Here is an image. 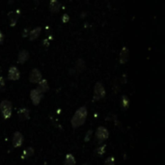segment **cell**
<instances>
[{
    "instance_id": "17",
    "label": "cell",
    "mask_w": 165,
    "mask_h": 165,
    "mask_svg": "<svg viewBox=\"0 0 165 165\" xmlns=\"http://www.w3.org/2000/svg\"><path fill=\"white\" fill-rule=\"evenodd\" d=\"M121 106L123 110H127L129 106V100L127 96H123L121 98Z\"/></svg>"
},
{
    "instance_id": "16",
    "label": "cell",
    "mask_w": 165,
    "mask_h": 165,
    "mask_svg": "<svg viewBox=\"0 0 165 165\" xmlns=\"http://www.w3.org/2000/svg\"><path fill=\"white\" fill-rule=\"evenodd\" d=\"M41 30H42V28H41V27H36V28H34V29H33L30 32V35H29L30 40L31 41H34V40H36L37 38H38L39 35L41 34Z\"/></svg>"
},
{
    "instance_id": "12",
    "label": "cell",
    "mask_w": 165,
    "mask_h": 165,
    "mask_svg": "<svg viewBox=\"0 0 165 165\" xmlns=\"http://www.w3.org/2000/svg\"><path fill=\"white\" fill-rule=\"evenodd\" d=\"M28 58H29V53H28L27 50H21L18 53V60L19 64H23L24 62H26L28 60Z\"/></svg>"
},
{
    "instance_id": "26",
    "label": "cell",
    "mask_w": 165,
    "mask_h": 165,
    "mask_svg": "<svg viewBox=\"0 0 165 165\" xmlns=\"http://www.w3.org/2000/svg\"><path fill=\"white\" fill-rule=\"evenodd\" d=\"M3 40H4V36H3L2 33L0 32V44H1V43L3 42Z\"/></svg>"
},
{
    "instance_id": "6",
    "label": "cell",
    "mask_w": 165,
    "mask_h": 165,
    "mask_svg": "<svg viewBox=\"0 0 165 165\" xmlns=\"http://www.w3.org/2000/svg\"><path fill=\"white\" fill-rule=\"evenodd\" d=\"M42 73L39 71L38 69H33L30 75H29V80L31 83H39L42 80Z\"/></svg>"
},
{
    "instance_id": "24",
    "label": "cell",
    "mask_w": 165,
    "mask_h": 165,
    "mask_svg": "<svg viewBox=\"0 0 165 165\" xmlns=\"http://www.w3.org/2000/svg\"><path fill=\"white\" fill-rule=\"evenodd\" d=\"M69 19H70V18H69V16H68V15H64V16H63V18H62V20H63V22H64V23H67V22L69 21Z\"/></svg>"
},
{
    "instance_id": "3",
    "label": "cell",
    "mask_w": 165,
    "mask_h": 165,
    "mask_svg": "<svg viewBox=\"0 0 165 165\" xmlns=\"http://www.w3.org/2000/svg\"><path fill=\"white\" fill-rule=\"evenodd\" d=\"M109 137V131L104 127H98L96 130V138L98 144H102Z\"/></svg>"
},
{
    "instance_id": "21",
    "label": "cell",
    "mask_w": 165,
    "mask_h": 165,
    "mask_svg": "<svg viewBox=\"0 0 165 165\" xmlns=\"http://www.w3.org/2000/svg\"><path fill=\"white\" fill-rule=\"evenodd\" d=\"M96 152L98 155H102L105 152V146H101V147H98Z\"/></svg>"
},
{
    "instance_id": "18",
    "label": "cell",
    "mask_w": 165,
    "mask_h": 165,
    "mask_svg": "<svg viewBox=\"0 0 165 165\" xmlns=\"http://www.w3.org/2000/svg\"><path fill=\"white\" fill-rule=\"evenodd\" d=\"M84 69H85V63H84V61L82 60V59H79V60L76 62V65H75L76 72L81 73V72L84 71Z\"/></svg>"
},
{
    "instance_id": "9",
    "label": "cell",
    "mask_w": 165,
    "mask_h": 165,
    "mask_svg": "<svg viewBox=\"0 0 165 165\" xmlns=\"http://www.w3.org/2000/svg\"><path fill=\"white\" fill-rule=\"evenodd\" d=\"M18 116L20 121H27V120H29V118H30L29 109L25 108V107H22V108H20L18 111Z\"/></svg>"
},
{
    "instance_id": "8",
    "label": "cell",
    "mask_w": 165,
    "mask_h": 165,
    "mask_svg": "<svg viewBox=\"0 0 165 165\" xmlns=\"http://www.w3.org/2000/svg\"><path fill=\"white\" fill-rule=\"evenodd\" d=\"M19 76H20V73L18 72V70L16 69V67H11L9 69V73H8V78L10 80H18L19 79Z\"/></svg>"
},
{
    "instance_id": "15",
    "label": "cell",
    "mask_w": 165,
    "mask_h": 165,
    "mask_svg": "<svg viewBox=\"0 0 165 165\" xmlns=\"http://www.w3.org/2000/svg\"><path fill=\"white\" fill-rule=\"evenodd\" d=\"M33 155H34V149H33L32 147H28V148H26V149L22 152L21 158L22 159L28 158H30V156H32Z\"/></svg>"
},
{
    "instance_id": "10",
    "label": "cell",
    "mask_w": 165,
    "mask_h": 165,
    "mask_svg": "<svg viewBox=\"0 0 165 165\" xmlns=\"http://www.w3.org/2000/svg\"><path fill=\"white\" fill-rule=\"evenodd\" d=\"M129 49H127V47H123L121 52H120V57H119V59H120V63L121 64H126L127 62V60H129Z\"/></svg>"
},
{
    "instance_id": "4",
    "label": "cell",
    "mask_w": 165,
    "mask_h": 165,
    "mask_svg": "<svg viewBox=\"0 0 165 165\" xmlns=\"http://www.w3.org/2000/svg\"><path fill=\"white\" fill-rule=\"evenodd\" d=\"M105 96V89L101 82H97L94 88V100L100 101Z\"/></svg>"
},
{
    "instance_id": "13",
    "label": "cell",
    "mask_w": 165,
    "mask_h": 165,
    "mask_svg": "<svg viewBox=\"0 0 165 165\" xmlns=\"http://www.w3.org/2000/svg\"><path fill=\"white\" fill-rule=\"evenodd\" d=\"M49 9L52 13H56L60 10V3L58 0H50L49 3Z\"/></svg>"
},
{
    "instance_id": "20",
    "label": "cell",
    "mask_w": 165,
    "mask_h": 165,
    "mask_svg": "<svg viewBox=\"0 0 165 165\" xmlns=\"http://www.w3.org/2000/svg\"><path fill=\"white\" fill-rule=\"evenodd\" d=\"M104 165H115V159H114L113 156L107 158L104 161Z\"/></svg>"
},
{
    "instance_id": "2",
    "label": "cell",
    "mask_w": 165,
    "mask_h": 165,
    "mask_svg": "<svg viewBox=\"0 0 165 165\" xmlns=\"http://www.w3.org/2000/svg\"><path fill=\"white\" fill-rule=\"evenodd\" d=\"M12 110H13V106H12L11 101L7 100L1 101V104H0V111H1L2 117L5 120H8L12 116Z\"/></svg>"
},
{
    "instance_id": "14",
    "label": "cell",
    "mask_w": 165,
    "mask_h": 165,
    "mask_svg": "<svg viewBox=\"0 0 165 165\" xmlns=\"http://www.w3.org/2000/svg\"><path fill=\"white\" fill-rule=\"evenodd\" d=\"M64 165H76V160L72 154H67L65 156Z\"/></svg>"
},
{
    "instance_id": "11",
    "label": "cell",
    "mask_w": 165,
    "mask_h": 165,
    "mask_svg": "<svg viewBox=\"0 0 165 165\" xmlns=\"http://www.w3.org/2000/svg\"><path fill=\"white\" fill-rule=\"evenodd\" d=\"M37 89H38L42 94L47 92V91L49 90V85L47 83V81L45 79H42L39 82V86H38V88Z\"/></svg>"
},
{
    "instance_id": "22",
    "label": "cell",
    "mask_w": 165,
    "mask_h": 165,
    "mask_svg": "<svg viewBox=\"0 0 165 165\" xmlns=\"http://www.w3.org/2000/svg\"><path fill=\"white\" fill-rule=\"evenodd\" d=\"M4 88H5V79L0 76V90H4Z\"/></svg>"
},
{
    "instance_id": "7",
    "label": "cell",
    "mask_w": 165,
    "mask_h": 165,
    "mask_svg": "<svg viewBox=\"0 0 165 165\" xmlns=\"http://www.w3.org/2000/svg\"><path fill=\"white\" fill-rule=\"evenodd\" d=\"M23 140H24V137L21 132H19V131H16L13 135V139H12V142H13V146L15 148H19L20 146L22 145L23 143Z\"/></svg>"
},
{
    "instance_id": "1",
    "label": "cell",
    "mask_w": 165,
    "mask_h": 165,
    "mask_svg": "<svg viewBox=\"0 0 165 165\" xmlns=\"http://www.w3.org/2000/svg\"><path fill=\"white\" fill-rule=\"evenodd\" d=\"M87 108L85 106H81L80 108H78L75 115L73 116L72 118V126L73 129H77L80 126L84 125V123L86 122V118H87Z\"/></svg>"
},
{
    "instance_id": "25",
    "label": "cell",
    "mask_w": 165,
    "mask_h": 165,
    "mask_svg": "<svg viewBox=\"0 0 165 165\" xmlns=\"http://www.w3.org/2000/svg\"><path fill=\"white\" fill-rule=\"evenodd\" d=\"M43 44H44V47H48V45H49V42H48V41H47V40H44V42H43Z\"/></svg>"
},
{
    "instance_id": "23",
    "label": "cell",
    "mask_w": 165,
    "mask_h": 165,
    "mask_svg": "<svg viewBox=\"0 0 165 165\" xmlns=\"http://www.w3.org/2000/svg\"><path fill=\"white\" fill-rule=\"evenodd\" d=\"M92 134H93V130H89L87 133H86V136H85V142H87V141H89L90 140V138H91V136H92Z\"/></svg>"
},
{
    "instance_id": "19",
    "label": "cell",
    "mask_w": 165,
    "mask_h": 165,
    "mask_svg": "<svg viewBox=\"0 0 165 165\" xmlns=\"http://www.w3.org/2000/svg\"><path fill=\"white\" fill-rule=\"evenodd\" d=\"M18 12H13V13L10 14V19H11V25L14 26L15 24L16 23V20L18 18Z\"/></svg>"
},
{
    "instance_id": "5",
    "label": "cell",
    "mask_w": 165,
    "mask_h": 165,
    "mask_svg": "<svg viewBox=\"0 0 165 165\" xmlns=\"http://www.w3.org/2000/svg\"><path fill=\"white\" fill-rule=\"evenodd\" d=\"M30 98H31L33 104L38 105L43 98V94L41 93L38 89H33L30 92Z\"/></svg>"
}]
</instances>
